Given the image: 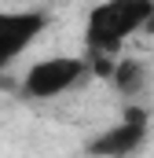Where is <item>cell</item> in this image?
Masks as SVG:
<instances>
[{
  "instance_id": "6da1fadb",
  "label": "cell",
  "mask_w": 154,
  "mask_h": 158,
  "mask_svg": "<svg viewBox=\"0 0 154 158\" xmlns=\"http://www.w3.org/2000/svg\"><path fill=\"white\" fill-rule=\"evenodd\" d=\"M151 22H154V0H99L88 11L84 44H88V52L117 55V48L125 40L147 30Z\"/></svg>"
},
{
  "instance_id": "7a4b0ae2",
  "label": "cell",
  "mask_w": 154,
  "mask_h": 158,
  "mask_svg": "<svg viewBox=\"0 0 154 158\" xmlns=\"http://www.w3.org/2000/svg\"><path fill=\"white\" fill-rule=\"evenodd\" d=\"M88 74H92L88 59H81V55H51V59H40V63H33L26 70L22 92L30 99H59V96L74 92Z\"/></svg>"
},
{
  "instance_id": "3957f363",
  "label": "cell",
  "mask_w": 154,
  "mask_h": 158,
  "mask_svg": "<svg viewBox=\"0 0 154 158\" xmlns=\"http://www.w3.org/2000/svg\"><path fill=\"white\" fill-rule=\"evenodd\" d=\"M147 140V110L140 107H128L125 118L103 129L95 140H88V155H107V158H121V155H132L140 151Z\"/></svg>"
},
{
  "instance_id": "277c9868",
  "label": "cell",
  "mask_w": 154,
  "mask_h": 158,
  "mask_svg": "<svg viewBox=\"0 0 154 158\" xmlns=\"http://www.w3.org/2000/svg\"><path fill=\"white\" fill-rule=\"evenodd\" d=\"M44 30H48L44 11H0V66L18 59Z\"/></svg>"
},
{
  "instance_id": "5b68a950",
  "label": "cell",
  "mask_w": 154,
  "mask_h": 158,
  "mask_svg": "<svg viewBox=\"0 0 154 158\" xmlns=\"http://www.w3.org/2000/svg\"><path fill=\"white\" fill-rule=\"evenodd\" d=\"M110 81L117 85V92H121V96L136 99V96L143 92V85H147V66H143L140 59H117Z\"/></svg>"
}]
</instances>
